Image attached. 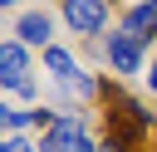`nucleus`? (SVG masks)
I'll list each match as a JSON object with an SVG mask.
<instances>
[{"mask_svg": "<svg viewBox=\"0 0 157 152\" xmlns=\"http://www.w3.org/2000/svg\"><path fill=\"white\" fill-rule=\"evenodd\" d=\"M5 5H20V0H0V10H5Z\"/></svg>", "mask_w": 157, "mask_h": 152, "instance_id": "nucleus-14", "label": "nucleus"}, {"mask_svg": "<svg viewBox=\"0 0 157 152\" xmlns=\"http://www.w3.org/2000/svg\"><path fill=\"white\" fill-rule=\"evenodd\" d=\"M0 152H39L29 137H0Z\"/></svg>", "mask_w": 157, "mask_h": 152, "instance_id": "nucleus-11", "label": "nucleus"}, {"mask_svg": "<svg viewBox=\"0 0 157 152\" xmlns=\"http://www.w3.org/2000/svg\"><path fill=\"white\" fill-rule=\"evenodd\" d=\"M15 34H20V44H44V49H49V34H54V20H49L44 10H29V15H20Z\"/></svg>", "mask_w": 157, "mask_h": 152, "instance_id": "nucleus-7", "label": "nucleus"}, {"mask_svg": "<svg viewBox=\"0 0 157 152\" xmlns=\"http://www.w3.org/2000/svg\"><path fill=\"white\" fill-rule=\"evenodd\" d=\"M59 10L74 34H103L108 25V0H59Z\"/></svg>", "mask_w": 157, "mask_h": 152, "instance_id": "nucleus-4", "label": "nucleus"}, {"mask_svg": "<svg viewBox=\"0 0 157 152\" xmlns=\"http://www.w3.org/2000/svg\"><path fill=\"white\" fill-rule=\"evenodd\" d=\"M108 64H113V74H142V54H147V39H137V34H128V29H118V34H108Z\"/></svg>", "mask_w": 157, "mask_h": 152, "instance_id": "nucleus-3", "label": "nucleus"}, {"mask_svg": "<svg viewBox=\"0 0 157 152\" xmlns=\"http://www.w3.org/2000/svg\"><path fill=\"white\" fill-rule=\"evenodd\" d=\"M29 123H34V113H20V108L0 103V132H15L20 137V127H29Z\"/></svg>", "mask_w": 157, "mask_h": 152, "instance_id": "nucleus-9", "label": "nucleus"}, {"mask_svg": "<svg viewBox=\"0 0 157 152\" xmlns=\"http://www.w3.org/2000/svg\"><path fill=\"white\" fill-rule=\"evenodd\" d=\"M123 29L152 44V39H157V0H137V5H128V15H123Z\"/></svg>", "mask_w": 157, "mask_h": 152, "instance_id": "nucleus-6", "label": "nucleus"}, {"mask_svg": "<svg viewBox=\"0 0 157 152\" xmlns=\"http://www.w3.org/2000/svg\"><path fill=\"white\" fill-rule=\"evenodd\" d=\"M98 152H128V147H123V142H113V137H103V142H98Z\"/></svg>", "mask_w": 157, "mask_h": 152, "instance_id": "nucleus-12", "label": "nucleus"}, {"mask_svg": "<svg viewBox=\"0 0 157 152\" xmlns=\"http://www.w3.org/2000/svg\"><path fill=\"white\" fill-rule=\"evenodd\" d=\"M103 103H108V137H113V142L132 147V142L152 127V113H147L142 103H132L123 88H103Z\"/></svg>", "mask_w": 157, "mask_h": 152, "instance_id": "nucleus-1", "label": "nucleus"}, {"mask_svg": "<svg viewBox=\"0 0 157 152\" xmlns=\"http://www.w3.org/2000/svg\"><path fill=\"white\" fill-rule=\"evenodd\" d=\"M20 83H29V44L10 39L0 44V88H20Z\"/></svg>", "mask_w": 157, "mask_h": 152, "instance_id": "nucleus-5", "label": "nucleus"}, {"mask_svg": "<svg viewBox=\"0 0 157 152\" xmlns=\"http://www.w3.org/2000/svg\"><path fill=\"white\" fill-rule=\"evenodd\" d=\"M64 88H69V93H78V98H93V93H98V83H93V74H83V69H78L74 78H64Z\"/></svg>", "mask_w": 157, "mask_h": 152, "instance_id": "nucleus-10", "label": "nucleus"}, {"mask_svg": "<svg viewBox=\"0 0 157 152\" xmlns=\"http://www.w3.org/2000/svg\"><path fill=\"white\" fill-rule=\"evenodd\" d=\"M147 88L157 93V59H152V69H147Z\"/></svg>", "mask_w": 157, "mask_h": 152, "instance_id": "nucleus-13", "label": "nucleus"}, {"mask_svg": "<svg viewBox=\"0 0 157 152\" xmlns=\"http://www.w3.org/2000/svg\"><path fill=\"white\" fill-rule=\"evenodd\" d=\"M44 69H49V74H54L59 83L78 74V64H74V54H69V49H59V44H49V49H44Z\"/></svg>", "mask_w": 157, "mask_h": 152, "instance_id": "nucleus-8", "label": "nucleus"}, {"mask_svg": "<svg viewBox=\"0 0 157 152\" xmlns=\"http://www.w3.org/2000/svg\"><path fill=\"white\" fill-rule=\"evenodd\" d=\"M39 152H98L88 137V113H59L49 132H39Z\"/></svg>", "mask_w": 157, "mask_h": 152, "instance_id": "nucleus-2", "label": "nucleus"}]
</instances>
